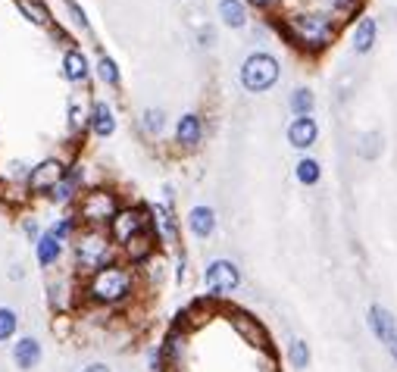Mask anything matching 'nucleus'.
<instances>
[{
	"label": "nucleus",
	"instance_id": "f257e3e1",
	"mask_svg": "<svg viewBox=\"0 0 397 372\" xmlns=\"http://www.w3.org/2000/svg\"><path fill=\"white\" fill-rule=\"evenodd\" d=\"M135 291V272L126 263H110L88 276L85 282V301L97 303V307H116V303L128 301Z\"/></svg>",
	"mask_w": 397,
	"mask_h": 372
},
{
	"label": "nucleus",
	"instance_id": "f03ea898",
	"mask_svg": "<svg viewBox=\"0 0 397 372\" xmlns=\"http://www.w3.org/2000/svg\"><path fill=\"white\" fill-rule=\"evenodd\" d=\"M72 253H76L78 272H85V276H94L97 269L116 263L113 260L116 244H113V238H110L107 228H82V232H76Z\"/></svg>",
	"mask_w": 397,
	"mask_h": 372
},
{
	"label": "nucleus",
	"instance_id": "7ed1b4c3",
	"mask_svg": "<svg viewBox=\"0 0 397 372\" xmlns=\"http://www.w3.org/2000/svg\"><path fill=\"white\" fill-rule=\"evenodd\" d=\"M119 210V194L113 188H91L78 197L76 219L82 222V228H110Z\"/></svg>",
	"mask_w": 397,
	"mask_h": 372
},
{
	"label": "nucleus",
	"instance_id": "20e7f679",
	"mask_svg": "<svg viewBox=\"0 0 397 372\" xmlns=\"http://www.w3.org/2000/svg\"><path fill=\"white\" fill-rule=\"evenodd\" d=\"M153 228V213L144 207H122L119 213H116V219L110 222V238H113L116 247H126L132 238H138V235L151 232Z\"/></svg>",
	"mask_w": 397,
	"mask_h": 372
},
{
	"label": "nucleus",
	"instance_id": "39448f33",
	"mask_svg": "<svg viewBox=\"0 0 397 372\" xmlns=\"http://www.w3.org/2000/svg\"><path fill=\"white\" fill-rule=\"evenodd\" d=\"M276 82H278V60L276 57H269V53H251V57L244 60V66H241V85H244L247 91L260 94V91L272 88Z\"/></svg>",
	"mask_w": 397,
	"mask_h": 372
},
{
	"label": "nucleus",
	"instance_id": "423d86ee",
	"mask_svg": "<svg viewBox=\"0 0 397 372\" xmlns=\"http://www.w3.org/2000/svg\"><path fill=\"white\" fill-rule=\"evenodd\" d=\"M203 285H207V291L213 297L232 294L241 285V269L232 260H213V263H207V269H203Z\"/></svg>",
	"mask_w": 397,
	"mask_h": 372
},
{
	"label": "nucleus",
	"instance_id": "0eeeda50",
	"mask_svg": "<svg viewBox=\"0 0 397 372\" xmlns=\"http://www.w3.org/2000/svg\"><path fill=\"white\" fill-rule=\"evenodd\" d=\"M291 32L310 47H326L332 38V22L326 16H291Z\"/></svg>",
	"mask_w": 397,
	"mask_h": 372
},
{
	"label": "nucleus",
	"instance_id": "6e6552de",
	"mask_svg": "<svg viewBox=\"0 0 397 372\" xmlns=\"http://www.w3.org/2000/svg\"><path fill=\"white\" fill-rule=\"evenodd\" d=\"M63 172H66L63 160L47 157V160H41L38 166H32V169H28L26 185H28V191H32V194H51V191L57 188V182L63 178Z\"/></svg>",
	"mask_w": 397,
	"mask_h": 372
},
{
	"label": "nucleus",
	"instance_id": "1a4fd4ad",
	"mask_svg": "<svg viewBox=\"0 0 397 372\" xmlns=\"http://www.w3.org/2000/svg\"><path fill=\"white\" fill-rule=\"evenodd\" d=\"M151 213H153V232H157V238L166 241V244H178V222H176V213H172V191L169 188H166V201L157 203Z\"/></svg>",
	"mask_w": 397,
	"mask_h": 372
},
{
	"label": "nucleus",
	"instance_id": "9d476101",
	"mask_svg": "<svg viewBox=\"0 0 397 372\" xmlns=\"http://www.w3.org/2000/svg\"><path fill=\"white\" fill-rule=\"evenodd\" d=\"M82 182H85V166L82 163H72L66 166L63 178L57 182V188L51 191V201L53 203H72L82 197Z\"/></svg>",
	"mask_w": 397,
	"mask_h": 372
},
{
	"label": "nucleus",
	"instance_id": "9b49d317",
	"mask_svg": "<svg viewBox=\"0 0 397 372\" xmlns=\"http://www.w3.org/2000/svg\"><path fill=\"white\" fill-rule=\"evenodd\" d=\"M41 357H44V347H41L38 338H32V335H26V338H19L13 344V363L19 372H32L41 366Z\"/></svg>",
	"mask_w": 397,
	"mask_h": 372
},
{
	"label": "nucleus",
	"instance_id": "f8f14e48",
	"mask_svg": "<svg viewBox=\"0 0 397 372\" xmlns=\"http://www.w3.org/2000/svg\"><path fill=\"white\" fill-rule=\"evenodd\" d=\"M369 328H372V335H375L382 344H391L394 335H397L394 316H391L385 307H378V303H372V307H369Z\"/></svg>",
	"mask_w": 397,
	"mask_h": 372
},
{
	"label": "nucleus",
	"instance_id": "ddd939ff",
	"mask_svg": "<svg viewBox=\"0 0 397 372\" xmlns=\"http://www.w3.org/2000/svg\"><path fill=\"white\" fill-rule=\"evenodd\" d=\"M316 135H319V126H316V119H310V116H297L288 126V141L297 151H307L310 144H316Z\"/></svg>",
	"mask_w": 397,
	"mask_h": 372
},
{
	"label": "nucleus",
	"instance_id": "4468645a",
	"mask_svg": "<svg viewBox=\"0 0 397 372\" xmlns=\"http://www.w3.org/2000/svg\"><path fill=\"white\" fill-rule=\"evenodd\" d=\"M35 257H38L41 269H51V266H57V260L63 257V241L53 238L51 232H44L38 241H35Z\"/></svg>",
	"mask_w": 397,
	"mask_h": 372
},
{
	"label": "nucleus",
	"instance_id": "2eb2a0df",
	"mask_svg": "<svg viewBox=\"0 0 397 372\" xmlns=\"http://www.w3.org/2000/svg\"><path fill=\"white\" fill-rule=\"evenodd\" d=\"M201 138H203L201 116H197V113H185L182 119H178V126H176V141L182 147H197V144H201Z\"/></svg>",
	"mask_w": 397,
	"mask_h": 372
},
{
	"label": "nucleus",
	"instance_id": "dca6fc26",
	"mask_svg": "<svg viewBox=\"0 0 397 372\" xmlns=\"http://www.w3.org/2000/svg\"><path fill=\"white\" fill-rule=\"evenodd\" d=\"M91 132L97 135V138H110V135L116 132V116L113 110H110L107 101H97L94 107H91Z\"/></svg>",
	"mask_w": 397,
	"mask_h": 372
},
{
	"label": "nucleus",
	"instance_id": "f3484780",
	"mask_svg": "<svg viewBox=\"0 0 397 372\" xmlns=\"http://www.w3.org/2000/svg\"><path fill=\"white\" fill-rule=\"evenodd\" d=\"M188 228H191V235H197V238H210V235L216 232V213H213V207H194L188 213Z\"/></svg>",
	"mask_w": 397,
	"mask_h": 372
},
{
	"label": "nucleus",
	"instance_id": "a211bd4d",
	"mask_svg": "<svg viewBox=\"0 0 397 372\" xmlns=\"http://www.w3.org/2000/svg\"><path fill=\"white\" fill-rule=\"evenodd\" d=\"M375 32H378V26H375L372 16L360 19L357 28H353V51H357V53H369L372 44H375Z\"/></svg>",
	"mask_w": 397,
	"mask_h": 372
},
{
	"label": "nucleus",
	"instance_id": "6ab92c4d",
	"mask_svg": "<svg viewBox=\"0 0 397 372\" xmlns=\"http://www.w3.org/2000/svg\"><path fill=\"white\" fill-rule=\"evenodd\" d=\"M63 69H66V78H69V82H85V78H88V60H85V53L78 51V47L66 51Z\"/></svg>",
	"mask_w": 397,
	"mask_h": 372
},
{
	"label": "nucleus",
	"instance_id": "aec40b11",
	"mask_svg": "<svg viewBox=\"0 0 397 372\" xmlns=\"http://www.w3.org/2000/svg\"><path fill=\"white\" fill-rule=\"evenodd\" d=\"M219 16H222V22L232 28H241L247 22V10L241 0H219Z\"/></svg>",
	"mask_w": 397,
	"mask_h": 372
},
{
	"label": "nucleus",
	"instance_id": "412c9836",
	"mask_svg": "<svg viewBox=\"0 0 397 372\" xmlns=\"http://www.w3.org/2000/svg\"><path fill=\"white\" fill-rule=\"evenodd\" d=\"M16 7L26 19H32L35 26H51V10L41 3V0H16Z\"/></svg>",
	"mask_w": 397,
	"mask_h": 372
},
{
	"label": "nucleus",
	"instance_id": "4be33fe9",
	"mask_svg": "<svg viewBox=\"0 0 397 372\" xmlns=\"http://www.w3.org/2000/svg\"><path fill=\"white\" fill-rule=\"evenodd\" d=\"M16 328H19V316H16V310L0 307V344H7V341L16 335Z\"/></svg>",
	"mask_w": 397,
	"mask_h": 372
},
{
	"label": "nucleus",
	"instance_id": "5701e85b",
	"mask_svg": "<svg viewBox=\"0 0 397 372\" xmlns=\"http://www.w3.org/2000/svg\"><path fill=\"white\" fill-rule=\"evenodd\" d=\"M288 360H291V366H294V369H307V366H310V347H307V341H301V338L291 341Z\"/></svg>",
	"mask_w": 397,
	"mask_h": 372
},
{
	"label": "nucleus",
	"instance_id": "b1692460",
	"mask_svg": "<svg viewBox=\"0 0 397 372\" xmlns=\"http://www.w3.org/2000/svg\"><path fill=\"white\" fill-rule=\"evenodd\" d=\"M319 176H322V169H319V163H316V160H301V163H297V182L301 185H316L319 182Z\"/></svg>",
	"mask_w": 397,
	"mask_h": 372
},
{
	"label": "nucleus",
	"instance_id": "393cba45",
	"mask_svg": "<svg viewBox=\"0 0 397 372\" xmlns=\"http://www.w3.org/2000/svg\"><path fill=\"white\" fill-rule=\"evenodd\" d=\"M291 110H294L297 116H310V110H313V91L297 88L294 94H291Z\"/></svg>",
	"mask_w": 397,
	"mask_h": 372
},
{
	"label": "nucleus",
	"instance_id": "a878e982",
	"mask_svg": "<svg viewBox=\"0 0 397 372\" xmlns=\"http://www.w3.org/2000/svg\"><path fill=\"white\" fill-rule=\"evenodd\" d=\"M97 76H101L107 85H119V69H116V63L107 57V53L97 57Z\"/></svg>",
	"mask_w": 397,
	"mask_h": 372
},
{
	"label": "nucleus",
	"instance_id": "bb28decb",
	"mask_svg": "<svg viewBox=\"0 0 397 372\" xmlns=\"http://www.w3.org/2000/svg\"><path fill=\"white\" fill-rule=\"evenodd\" d=\"M76 216H63V219H57L51 226V235L53 238H60V241H69V238H76Z\"/></svg>",
	"mask_w": 397,
	"mask_h": 372
},
{
	"label": "nucleus",
	"instance_id": "cd10ccee",
	"mask_svg": "<svg viewBox=\"0 0 397 372\" xmlns=\"http://www.w3.org/2000/svg\"><path fill=\"white\" fill-rule=\"evenodd\" d=\"M88 122H91V113H85V110L78 107V101H69V128L72 132H82Z\"/></svg>",
	"mask_w": 397,
	"mask_h": 372
},
{
	"label": "nucleus",
	"instance_id": "c85d7f7f",
	"mask_svg": "<svg viewBox=\"0 0 397 372\" xmlns=\"http://www.w3.org/2000/svg\"><path fill=\"white\" fill-rule=\"evenodd\" d=\"M235 326H238L241 332H244L247 338L253 341V344H266V338H263V332H260V326H253L247 316H235Z\"/></svg>",
	"mask_w": 397,
	"mask_h": 372
},
{
	"label": "nucleus",
	"instance_id": "c756f323",
	"mask_svg": "<svg viewBox=\"0 0 397 372\" xmlns=\"http://www.w3.org/2000/svg\"><path fill=\"white\" fill-rule=\"evenodd\" d=\"M144 132L147 135H160L163 132V110H144Z\"/></svg>",
	"mask_w": 397,
	"mask_h": 372
},
{
	"label": "nucleus",
	"instance_id": "7c9ffc66",
	"mask_svg": "<svg viewBox=\"0 0 397 372\" xmlns=\"http://www.w3.org/2000/svg\"><path fill=\"white\" fill-rule=\"evenodd\" d=\"M66 7H69L72 19H76V22H78V26H82V28H85V32H88V19H85V10H82V7H78L76 0H66Z\"/></svg>",
	"mask_w": 397,
	"mask_h": 372
},
{
	"label": "nucleus",
	"instance_id": "2f4dec72",
	"mask_svg": "<svg viewBox=\"0 0 397 372\" xmlns=\"http://www.w3.org/2000/svg\"><path fill=\"white\" fill-rule=\"evenodd\" d=\"M22 232H26L28 238H35V241H38V238H41V226H38V219H32V216H26V219H22Z\"/></svg>",
	"mask_w": 397,
	"mask_h": 372
},
{
	"label": "nucleus",
	"instance_id": "473e14b6",
	"mask_svg": "<svg viewBox=\"0 0 397 372\" xmlns=\"http://www.w3.org/2000/svg\"><path fill=\"white\" fill-rule=\"evenodd\" d=\"M82 372H113V369H110L107 363H91V366H85Z\"/></svg>",
	"mask_w": 397,
	"mask_h": 372
},
{
	"label": "nucleus",
	"instance_id": "72a5a7b5",
	"mask_svg": "<svg viewBox=\"0 0 397 372\" xmlns=\"http://www.w3.org/2000/svg\"><path fill=\"white\" fill-rule=\"evenodd\" d=\"M388 350H391V357L397 360V335H394V341H391V344H388Z\"/></svg>",
	"mask_w": 397,
	"mask_h": 372
},
{
	"label": "nucleus",
	"instance_id": "f704fd0d",
	"mask_svg": "<svg viewBox=\"0 0 397 372\" xmlns=\"http://www.w3.org/2000/svg\"><path fill=\"white\" fill-rule=\"evenodd\" d=\"M251 3H257V7H266V3H272V0H251Z\"/></svg>",
	"mask_w": 397,
	"mask_h": 372
}]
</instances>
